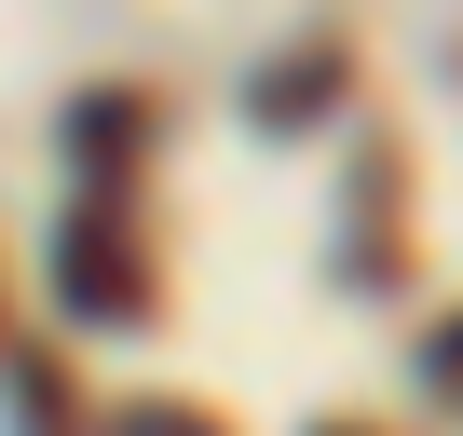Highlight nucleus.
<instances>
[{
  "instance_id": "obj_3",
  "label": "nucleus",
  "mask_w": 463,
  "mask_h": 436,
  "mask_svg": "<svg viewBox=\"0 0 463 436\" xmlns=\"http://www.w3.org/2000/svg\"><path fill=\"white\" fill-rule=\"evenodd\" d=\"M436 382H463V327H449V341H436Z\"/></svg>"
},
{
  "instance_id": "obj_2",
  "label": "nucleus",
  "mask_w": 463,
  "mask_h": 436,
  "mask_svg": "<svg viewBox=\"0 0 463 436\" xmlns=\"http://www.w3.org/2000/svg\"><path fill=\"white\" fill-rule=\"evenodd\" d=\"M109 436H218V422H204V409H177V395H137Z\"/></svg>"
},
{
  "instance_id": "obj_4",
  "label": "nucleus",
  "mask_w": 463,
  "mask_h": 436,
  "mask_svg": "<svg viewBox=\"0 0 463 436\" xmlns=\"http://www.w3.org/2000/svg\"><path fill=\"white\" fill-rule=\"evenodd\" d=\"M327 436H354V422H327Z\"/></svg>"
},
{
  "instance_id": "obj_1",
  "label": "nucleus",
  "mask_w": 463,
  "mask_h": 436,
  "mask_svg": "<svg viewBox=\"0 0 463 436\" xmlns=\"http://www.w3.org/2000/svg\"><path fill=\"white\" fill-rule=\"evenodd\" d=\"M55 273H69V300H82L96 327H137V314H150V246H137V204H123V177H96V191H82V218H69Z\"/></svg>"
}]
</instances>
